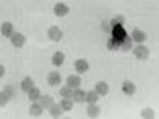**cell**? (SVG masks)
<instances>
[{
  "mask_svg": "<svg viewBox=\"0 0 159 119\" xmlns=\"http://www.w3.org/2000/svg\"><path fill=\"white\" fill-rule=\"evenodd\" d=\"M69 11H70L69 6H67L66 3H63V2L55 3V6H54V14H55L57 17H64V15H67Z\"/></svg>",
  "mask_w": 159,
  "mask_h": 119,
  "instance_id": "8992f818",
  "label": "cell"
},
{
  "mask_svg": "<svg viewBox=\"0 0 159 119\" xmlns=\"http://www.w3.org/2000/svg\"><path fill=\"white\" fill-rule=\"evenodd\" d=\"M66 86H69L72 89L81 87V77L80 75H69L67 79H66Z\"/></svg>",
  "mask_w": 159,
  "mask_h": 119,
  "instance_id": "4fadbf2b",
  "label": "cell"
},
{
  "mask_svg": "<svg viewBox=\"0 0 159 119\" xmlns=\"http://www.w3.org/2000/svg\"><path fill=\"white\" fill-rule=\"evenodd\" d=\"M130 37L133 40V43H144L147 40V34L144 31H141V29H133L132 34H130Z\"/></svg>",
  "mask_w": 159,
  "mask_h": 119,
  "instance_id": "30bf717a",
  "label": "cell"
},
{
  "mask_svg": "<svg viewBox=\"0 0 159 119\" xmlns=\"http://www.w3.org/2000/svg\"><path fill=\"white\" fill-rule=\"evenodd\" d=\"M61 81H63V78H61V73H60L58 70H52V72L48 73V84H49L51 87L60 86Z\"/></svg>",
  "mask_w": 159,
  "mask_h": 119,
  "instance_id": "3957f363",
  "label": "cell"
},
{
  "mask_svg": "<svg viewBox=\"0 0 159 119\" xmlns=\"http://www.w3.org/2000/svg\"><path fill=\"white\" fill-rule=\"evenodd\" d=\"M48 38L51 41H60L63 38V31L60 29L58 26H51L48 29Z\"/></svg>",
  "mask_w": 159,
  "mask_h": 119,
  "instance_id": "5b68a950",
  "label": "cell"
},
{
  "mask_svg": "<svg viewBox=\"0 0 159 119\" xmlns=\"http://www.w3.org/2000/svg\"><path fill=\"white\" fill-rule=\"evenodd\" d=\"M8 102H9V96L2 90V92H0V107H5Z\"/></svg>",
  "mask_w": 159,
  "mask_h": 119,
  "instance_id": "f1b7e54d",
  "label": "cell"
},
{
  "mask_svg": "<svg viewBox=\"0 0 159 119\" xmlns=\"http://www.w3.org/2000/svg\"><path fill=\"white\" fill-rule=\"evenodd\" d=\"M64 54L63 52H55L54 55H52V64L55 66V67H60V66H63V63H64Z\"/></svg>",
  "mask_w": 159,
  "mask_h": 119,
  "instance_id": "7402d4cb",
  "label": "cell"
},
{
  "mask_svg": "<svg viewBox=\"0 0 159 119\" xmlns=\"http://www.w3.org/2000/svg\"><path fill=\"white\" fill-rule=\"evenodd\" d=\"M3 92L9 96V99H14L17 96V90H16V87L12 86V84H8V86H5V89H3Z\"/></svg>",
  "mask_w": 159,
  "mask_h": 119,
  "instance_id": "d4e9b609",
  "label": "cell"
},
{
  "mask_svg": "<svg viewBox=\"0 0 159 119\" xmlns=\"http://www.w3.org/2000/svg\"><path fill=\"white\" fill-rule=\"evenodd\" d=\"M110 34H112V37H115V38H118V40H122L125 35H127V32L124 31L122 26H113Z\"/></svg>",
  "mask_w": 159,
  "mask_h": 119,
  "instance_id": "44dd1931",
  "label": "cell"
},
{
  "mask_svg": "<svg viewBox=\"0 0 159 119\" xmlns=\"http://www.w3.org/2000/svg\"><path fill=\"white\" fill-rule=\"evenodd\" d=\"M5 73H6V69H5V66H3V64H0V78H2Z\"/></svg>",
  "mask_w": 159,
  "mask_h": 119,
  "instance_id": "4dcf8cb0",
  "label": "cell"
},
{
  "mask_svg": "<svg viewBox=\"0 0 159 119\" xmlns=\"http://www.w3.org/2000/svg\"><path fill=\"white\" fill-rule=\"evenodd\" d=\"M124 21H125L124 15H116V17H113V19L110 20V24H112V26H122Z\"/></svg>",
  "mask_w": 159,
  "mask_h": 119,
  "instance_id": "83f0119b",
  "label": "cell"
},
{
  "mask_svg": "<svg viewBox=\"0 0 159 119\" xmlns=\"http://www.w3.org/2000/svg\"><path fill=\"white\" fill-rule=\"evenodd\" d=\"M132 52H133L135 58L141 60V61H145V60H148V57H150V51H148V47L144 43H136V46H133Z\"/></svg>",
  "mask_w": 159,
  "mask_h": 119,
  "instance_id": "6da1fadb",
  "label": "cell"
},
{
  "mask_svg": "<svg viewBox=\"0 0 159 119\" xmlns=\"http://www.w3.org/2000/svg\"><path fill=\"white\" fill-rule=\"evenodd\" d=\"M74 67H75V72H77L78 75H81V73H86V72L89 70V63H87V60L80 58L75 61Z\"/></svg>",
  "mask_w": 159,
  "mask_h": 119,
  "instance_id": "52a82bcc",
  "label": "cell"
},
{
  "mask_svg": "<svg viewBox=\"0 0 159 119\" xmlns=\"http://www.w3.org/2000/svg\"><path fill=\"white\" fill-rule=\"evenodd\" d=\"M84 98H86V92L81 89V87H77V89H74V92H72V99H74V102H84Z\"/></svg>",
  "mask_w": 159,
  "mask_h": 119,
  "instance_id": "5bb4252c",
  "label": "cell"
},
{
  "mask_svg": "<svg viewBox=\"0 0 159 119\" xmlns=\"http://www.w3.org/2000/svg\"><path fill=\"white\" fill-rule=\"evenodd\" d=\"M98 101H99V95L95 92V90H89V92H86L84 102H87V104H95V102H98Z\"/></svg>",
  "mask_w": 159,
  "mask_h": 119,
  "instance_id": "ffe728a7",
  "label": "cell"
},
{
  "mask_svg": "<svg viewBox=\"0 0 159 119\" xmlns=\"http://www.w3.org/2000/svg\"><path fill=\"white\" fill-rule=\"evenodd\" d=\"M119 46H121V40L115 38V37L107 40V49H109V51H118Z\"/></svg>",
  "mask_w": 159,
  "mask_h": 119,
  "instance_id": "cb8c5ba5",
  "label": "cell"
},
{
  "mask_svg": "<svg viewBox=\"0 0 159 119\" xmlns=\"http://www.w3.org/2000/svg\"><path fill=\"white\" fill-rule=\"evenodd\" d=\"M121 89H122V93L127 95V96H132V95H135V92H136V86H135V82L130 81V79L122 81Z\"/></svg>",
  "mask_w": 159,
  "mask_h": 119,
  "instance_id": "277c9868",
  "label": "cell"
},
{
  "mask_svg": "<svg viewBox=\"0 0 159 119\" xmlns=\"http://www.w3.org/2000/svg\"><path fill=\"white\" fill-rule=\"evenodd\" d=\"M12 32H14V24H12L11 21H5V23H2V26H0V34H2L3 37L9 38V37L12 35Z\"/></svg>",
  "mask_w": 159,
  "mask_h": 119,
  "instance_id": "9c48e42d",
  "label": "cell"
},
{
  "mask_svg": "<svg viewBox=\"0 0 159 119\" xmlns=\"http://www.w3.org/2000/svg\"><path fill=\"white\" fill-rule=\"evenodd\" d=\"M35 84H34V79L31 78V77H26V78L21 79V82H20V90L21 92H25V93H28V90L31 89V87H34Z\"/></svg>",
  "mask_w": 159,
  "mask_h": 119,
  "instance_id": "2e32d148",
  "label": "cell"
},
{
  "mask_svg": "<svg viewBox=\"0 0 159 119\" xmlns=\"http://www.w3.org/2000/svg\"><path fill=\"white\" fill-rule=\"evenodd\" d=\"M97 93H98L99 96H106L107 93H109V84L106 82V81H98L97 84H95V89H93Z\"/></svg>",
  "mask_w": 159,
  "mask_h": 119,
  "instance_id": "7c38bea8",
  "label": "cell"
},
{
  "mask_svg": "<svg viewBox=\"0 0 159 119\" xmlns=\"http://www.w3.org/2000/svg\"><path fill=\"white\" fill-rule=\"evenodd\" d=\"M60 105L64 112H70L74 108V99L72 98H63L60 101Z\"/></svg>",
  "mask_w": 159,
  "mask_h": 119,
  "instance_id": "603a6c76",
  "label": "cell"
},
{
  "mask_svg": "<svg viewBox=\"0 0 159 119\" xmlns=\"http://www.w3.org/2000/svg\"><path fill=\"white\" fill-rule=\"evenodd\" d=\"M39 102L41 104V107H43L44 110H48L55 101H54V98H52L51 95H41V98L39 99Z\"/></svg>",
  "mask_w": 159,
  "mask_h": 119,
  "instance_id": "d6986e66",
  "label": "cell"
},
{
  "mask_svg": "<svg viewBox=\"0 0 159 119\" xmlns=\"http://www.w3.org/2000/svg\"><path fill=\"white\" fill-rule=\"evenodd\" d=\"M119 49H121V51H124V52L132 51V49H133V40H132V37L125 35L124 38L121 40V46H119Z\"/></svg>",
  "mask_w": 159,
  "mask_h": 119,
  "instance_id": "9a60e30c",
  "label": "cell"
},
{
  "mask_svg": "<svg viewBox=\"0 0 159 119\" xmlns=\"http://www.w3.org/2000/svg\"><path fill=\"white\" fill-rule=\"evenodd\" d=\"M72 92H74L72 87L64 86V87L60 89V96H61V98H72Z\"/></svg>",
  "mask_w": 159,
  "mask_h": 119,
  "instance_id": "484cf974",
  "label": "cell"
},
{
  "mask_svg": "<svg viewBox=\"0 0 159 119\" xmlns=\"http://www.w3.org/2000/svg\"><path fill=\"white\" fill-rule=\"evenodd\" d=\"M155 116H156V113H155L153 108H144L141 112V118L142 119H153Z\"/></svg>",
  "mask_w": 159,
  "mask_h": 119,
  "instance_id": "4316f807",
  "label": "cell"
},
{
  "mask_svg": "<svg viewBox=\"0 0 159 119\" xmlns=\"http://www.w3.org/2000/svg\"><path fill=\"white\" fill-rule=\"evenodd\" d=\"M112 28H113V26L110 24V21H102V23H101V29H102L104 32H107V34L112 32Z\"/></svg>",
  "mask_w": 159,
  "mask_h": 119,
  "instance_id": "f546056e",
  "label": "cell"
},
{
  "mask_svg": "<svg viewBox=\"0 0 159 119\" xmlns=\"http://www.w3.org/2000/svg\"><path fill=\"white\" fill-rule=\"evenodd\" d=\"M9 41H11V44H12L14 47L20 49V47H23V46H25V43H26V37H25V34L14 31V32H12V35L9 37Z\"/></svg>",
  "mask_w": 159,
  "mask_h": 119,
  "instance_id": "7a4b0ae2",
  "label": "cell"
},
{
  "mask_svg": "<svg viewBox=\"0 0 159 119\" xmlns=\"http://www.w3.org/2000/svg\"><path fill=\"white\" fill-rule=\"evenodd\" d=\"M28 98H29V101L31 102H34V101H39L40 98H41V92H40L39 87H31L29 90H28Z\"/></svg>",
  "mask_w": 159,
  "mask_h": 119,
  "instance_id": "ac0fdd59",
  "label": "cell"
},
{
  "mask_svg": "<svg viewBox=\"0 0 159 119\" xmlns=\"http://www.w3.org/2000/svg\"><path fill=\"white\" fill-rule=\"evenodd\" d=\"M43 107H41V104H40L39 101H34L32 104H31V107H29V116H32V118H39L41 116V113H43Z\"/></svg>",
  "mask_w": 159,
  "mask_h": 119,
  "instance_id": "ba28073f",
  "label": "cell"
},
{
  "mask_svg": "<svg viewBox=\"0 0 159 119\" xmlns=\"http://www.w3.org/2000/svg\"><path fill=\"white\" fill-rule=\"evenodd\" d=\"M48 110H49V116H51V118H55V119L61 118V116H63V113H64V110L61 108V105H60V104H55V102H54Z\"/></svg>",
  "mask_w": 159,
  "mask_h": 119,
  "instance_id": "8fae6325",
  "label": "cell"
},
{
  "mask_svg": "<svg viewBox=\"0 0 159 119\" xmlns=\"http://www.w3.org/2000/svg\"><path fill=\"white\" fill-rule=\"evenodd\" d=\"M86 112H87L89 118H98L99 113H101V108L97 105V102L95 104H87V110Z\"/></svg>",
  "mask_w": 159,
  "mask_h": 119,
  "instance_id": "e0dca14e",
  "label": "cell"
}]
</instances>
